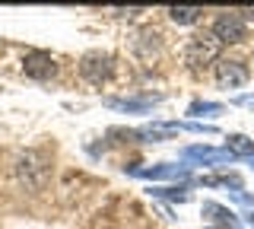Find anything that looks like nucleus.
Listing matches in <instances>:
<instances>
[{"label":"nucleus","mask_w":254,"mask_h":229,"mask_svg":"<svg viewBox=\"0 0 254 229\" xmlns=\"http://www.w3.org/2000/svg\"><path fill=\"white\" fill-rule=\"evenodd\" d=\"M130 172L140 175V178H185L188 175L185 165H165V162L153 165V169H130Z\"/></svg>","instance_id":"9d476101"},{"label":"nucleus","mask_w":254,"mask_h":229,"mask_svg":"<svg viewBox=\"0 0 254 229\" xmlns=\"http://www.w3.org/2000/svg\"><path fill=\"white\" fill-rule=\"evenodd\" d=\"M251 165H254V156H251Z\"/></svg>","instance_id":"a211bd4d"},{"label":"nucleus","mask_w":254,"mask_h":229,"mask_svg":"<svg viewBox=\"0 0 254 229\" xmlns=\"http://www.w3.org/2000/svg\"><path fill=\"white\" fill-rule=\"evenodd\" d=\"M156 102H159V96H140V99H105V105L118 108V112H137V115H143V112H149Z\"/></svg>","instance_id":"6e6552de"},{"label":"nucleus","mask_w":254,"mask_h":229,"mask_svg":"<svg viewBox=\"0 0 254 229\" xmlns=\"http://www.w3.org/2000/svg\"><path fill=\"white\" fill-rule=\"evenodd\" d=\"M245 32H248V26H245L242 13H222L213 22V35L219 38V45H238L245 38Z\"/></svg>","instance_id":"20e7f679"},{"label":"nucleus","mask_w":254,"mask_h":229,"mask_svg":"<svg viewBox=\"0 0 254 229\" xmlns=\"http://www.w3.org/2000/svg\"><path fill=\"white\" fill-rule=\"evenodd\" d=\"M19 181L29 188V191H38V188L45 185V178H48V165H45V156L42 153H35V150H29V153H22L19 156Z\"/></svg>","instance_id":"f257e3e1"},{"label":"nucleus","mask_w":254,"mask_h":229,"mask_svg":"<svg viewBox=\"0 0 254 229\" xmlns=\"http://www.w3.org/2000/svg\"><path fill=\"white\" fill-rule=\"evenodd\" d=\"M185 131V124H146L140 128L133 137H146V140H159V137H175V134Z\"/></svg>","instance_id":"9b49d317"},{"label":"nucleus","mask_w":254,"mask_h":229,"mask_svg":"<svg viewBox=\"0 0 254 229\" xmlns=\"http://www.w3.org/2000/svg\"><path fill=\"white\" fill-rule=\"evenodd\" d=\"M216 83L222 89H238L248 83V70L238 61H216Z\"/></svg>","instance_id":"423d86ee"},{"label":"nucleus","mask_w":254,"mask_h":229,"mask_svg":"<svg viewBox=\"0 0 254 229\" xmlns=\"http://www.w3.org/2000/svg\"><path fill=\"white\" fill-rule=\"evenodd\" d=\"M213 112H222L219 102H194V105L188 108V115H194V118H200V115H213Z\"/></svg>","instance_id":"2eb2a0df"},{"label":"nucleus","mask_w":254,"mask_h":229,"mask_svg":"<svg viewBox=\"0 0 254 229\" xmlns=\"http://www.w3.org/2000/svg\"><path fill=\"white\" fill-rule=\"evenodd\" d=\"M111 70H115V58L105 51H89L83 61H79V74L86 76L89 83H105L108 76H111Z\"/></svg>","instance_id":"7ed1b4c3"},{"label":"nucleus","mask_w":254,"mask_h":229,"mask_svg":"<svg viewBox=\"0 0 254 229\" xmlns=\"http://www.w3.org/2000/svg\"><path fill=\"white\" fill-rule=\"evenodd\" d=\"M200 6H169V16L172 22H178V26H190V22L200 19Z\"/></svg>","instance_id":"ddd939ff"},{"label":"nucleus","mask_w":254,"mask_h":229,"mask_svg":"<svg viewBox=\"0 0 254 229\" xmlns=\"http://www.w3.org/2000/svg\"><path fill=\"white\" fill-rule=\"evenodd\" d=\"M219 38L213 32L206 35H194L188 45V64L190 67H200V64H210V61H219Z\"/></svg>","instance_id":"f03ea898"},{"label":"nucleus","mask_w":254,"mask_h":229,"mask_svg":"<svg viewBox=\"0 0 254 229\" xmlns=\"http://www.w3.org/2000/svg\"><path fill=\"white\" fill-rule=\"evenodd\" d=\"M149 194H153V197H169V201H178V204L190 201L188 188H149Z\"/></svg>","instance_id":"4468645a"},{"label":"nucleus","mask_w":254,"mask_h":229,"mask_svg":"<svg viewBox=\"0 0 254 229\" xmlns=\"http://www.w3.org/2000/svg\"><path fill=\"white\" fill-rule=\"evenodd\" d=\"M203 217H210L216 226L242 229V223L235 220V213H232V210H226V207H222V204H216V201H206V204H203Z\"/></svg>","instance_id":"1a4fd4ad"},{"label":"nucleus","mask_w":254,"mask_h":229,"mask_svg":"<svg viewBox=\"0 0 254 229\" xmlns=\"http://www.w3.org/2000/svg\"><path fill=\"white\" fill-rule=\"evenodd\" d=\"M226 140H229L226 150H229L232 156H248V159L254 156V140H248L245 134H229Z\"/></svg>","instance_id":"f8f14e48"},{"label":"nucleus","mask_w":254,"mask_h":229,"mask_svg":"<svg viewBox=\"0 0 254 229\" xmlns=\"http://www.w3.org/2000/svg\"><path fill=\"white\" fill-rule=\"evenodd\" d=\"M238 105H248V108H254V96H242V99H235Z\"/></svg>","instance_id":"f3484780"},{"label":"nucleus","mask_w":254,"mask_h":229,"mask_svg":"<svg viewBox=\"0 0 254 229\" xmlns=\"http://www.w3.org/2000/svg\"><path fill=\"white\" fill-rule=\"evenodd\" d=\"M242 19H245V26L254 22V6H245V10H242Z\"/></svg>","instance_id":"dca6fc26"},{"label":"nucleus","mask_w":254,"mask_h":229,"mask_svg":"<svg viewBox=\"0 0 254 229\" xmlns=\"http://www.w3.org/2000/svg\"><path fill=\"white\" fill-rule=\"evenodd\" d=\"M181 159H194V162H206V165H226L235 156L229 150H213V147H185L181 150Z\"/></svg>","instance_id":"0eeeda50"},{"label":"nucleus","mask_w":254,"mask_h":229,"mask_svg":"<svg viewBox=\"0 0 254 229\" xmlns=\"http://www.w3.org/2000/svg\"><path fill=\"white\" fill-rule=\"evenodd\" d=\"M22 70L32 80H51L58 74V64H54V58L48 51H29L26 61H22Z\"/></svg>","instance_id":"39448f33"}]
</instances>
